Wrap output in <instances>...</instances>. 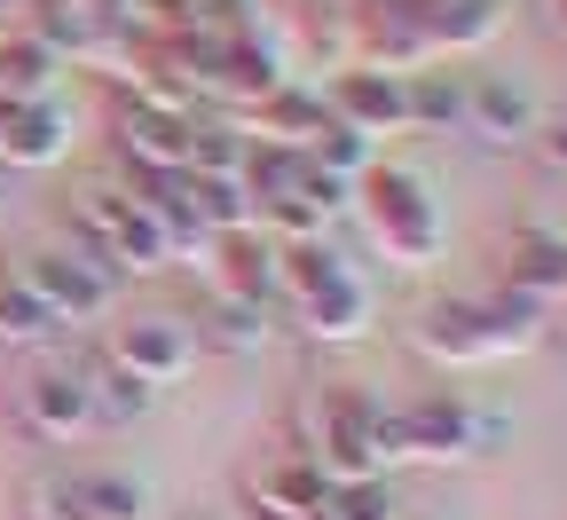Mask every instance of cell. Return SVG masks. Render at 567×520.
Wrapping results in <instances>:
<instances>
[{
	"instance_id": "obj_11",
	"label": "cell",
	"mask_w": 567,
	"mask_h": 520,
	"mask_svg": "<svg viewBox=\"0 0 567 520\" xmlns=\"http://www.w3.org/2000/svg\"><path fill=\"white\" fill-rule=\"evenodd\" d=\"M544 126V103L528 80H513V71H465V126L473 142H488V151H528Z\"/></svg>"
},
{
	"instance_id": "obj_21",
	"label": "cell",
	"mask_w": 567,
	"mask_h": 520,
	"mask_svg": "<svg viewBox=\"0 0 567 520\" xmlns=\"http://www.w3.org/2000/svg\"><path fill=\"white\" fill-rule=\"evenodd\" d=\"M63 324L48 316V300L24 284V268H0V347H48Z\"/></svg>"
},
{
	"instance_id": "obj_22",
	"label": "cell",
	"mask_w": 567,
	"mask_h": 520,
	"mask_svg": "<svg viewBox=\"0 0 567 520\" xmlns=\"http://www.w3.org/2000/svg\"><path fill=\"white\" fill-rule=\"evenodd\" d=\"M300 151H308V166H323V174H339V182H363V174L379 166V142L354 134V126H339L331 111H323V126L300 142Z\"/></svg>"
},
{
	"instance_id": "obj_26",
	"label": "cell",
	"mask_w": 567,
	"mask_h": 520,
	"mask_svg": "<svg viewBox=\"0 0 567 520\" xmlns=\"http://www.w3.org/2000/svg\"><path fill=\"white\" fill-rule=\"evenodd\" d=\"M323 520H331V512H323Z\"/></svg>"
},
{
	"instance_id": "obj_23",
	"label": "cell",
	"mask_w": 567,
	"mask_h": 520,
	"mask_svg": "<svg viewBox=\"0 0 567 520\" xmlns=\"http://www.w3.org/2000/svg\"><path fill=\"white\" fill-rule=\"evenodd\" d=\"M331 520H402V489H394L386 473L339 481V489H331Z\"/></svg>"
},
{
	"instance_id": "obj_4",
	"label": "cell",
	"mask_w": 567,
	"mask_h": 520,
	"mask_svg": "<svg viewBox=\"0 0 567 520\" xmlns=\"http://www.w3.org/2000/svg\"><path fill=\"white\" fill-rule=\"evenodd\" d=\"M354 205H363V230H371V245H379L394 268H434V261H442L450 213H442L434 190H425V174L379 159L363 182H354Z\"/></svg>"
},
{
	"instance_id": "obj_14",
	"label": "cell",
	"mask_w": 567,
	"mask_h": 520,
	"mask_svg": "<svg viewBox=\"0 0 567 520\" xmlns=\"http://www.w3.org/2000/svg\"><path fill=\"white\" fill-rule=\"evenodd\" d=\"M71 151L63 95H0V166H55Z\"/></svg>"
},
{
	"instance_id": "obj_3",
	"label": "cell",
	"mask_w": 567,
	"mask_h": 520,
	"mask_svg": "<svg viewBox=\"0 0 567 520\" xmlns=\"http://www.w3.org/2000/svg\"><path fill=\"white\" fill-rule=\"evenodd\" d=\"M276 292L292 300L300 332L323 339V347H347L379 324V284L354 268L339 245L308 237V245H276Z\"/></svg>"
},
{
	"instance_id": "obj_2",
	"label": "cell",
	"mask_w": 567,
	"mask_h": 520,
	"mask_svg": "<svg viewBox=\"0 0 567 520\" xmlns=\"http://www.w3.org/2000/svg\"><path fill=\"white\" fill-rule=\"evenodd\" d=\"M505 441V410H488L457 387H425L402 410H379V466H473Z\"/></svg>"
},
{
	"instance_id": "obj_19",
	"label": "cell",
	"mask_w": 567,
	"mask_h": 520,
	"mask_svg": "<svg viewBox=\"0 0 567 520\" xmlns=\"http://www.w3.org/2000/svg\"><path fill=\"white\" fill-rule=\"evenodd\" d=\"M197 347H213V355H260V347H268V308L213 292V308H205V324H197Z\"/></svg>"
},
{
	"instance_id": "obj_20",
	"label": "cell",
	"mask_w": 567,
	"mask_h": 520,
	"mask_svg": "<svg viewBox=\"0 0 567 520\" xmlns=\"http://www.w3.org/2000/svg\"><path fill=\"white\" fill-rule=\"evenodd\" d=\"M450 126H465V80L442 63L410 71V134H450Z\"/></svg>"
},
{
	"instance_id": "obj_17",
	"label": "cell",
	"mask_w": 567,
	"mask_h": 520,
	"mask_svg": "<svg viewBox=\"0 0 567 520\" xmlns=\"http://www.w3.org/2000/svg\"><path fill=\"white\" fill-rule=\"evenodd\" d=\"M505 284L520 292L528 308H567V237L551 230V221H528V230L505 245Z\"/></svg>"
},
{
	"instance_id": "obj_7",
	"label": "cell",
	"mask_w": 567,
	"mask_h": 520,
	"mask_svg": "<svg viewBox=\"0 0 567 520\" xmlns=\"http://www.w3.org/2000/svg\"><path fill=\"white\" fill-rule=\"evenodd\" d=\"M71 237L87 253H103L118 276H151V268H174L166 253V230H158V205L142 190H87L80 213H71Z\"/></svg>"
},
{
	"instance_id": "obj_13",
	"label": "cell",
	"mask_w": 567,
	"mask_h": 520,
	"mask_svg": "<svg viewBox=\"0 0 567 520\" xmlns=\"http://www.w3.org/2000/svg\"><path fill=\"white\" fill-rule=\"evenodd\" d=\"M323 111L354 134H410V71H371V63H339V80L323 95Z\"/></svg>"
},
{
	"instance_id": "obj_25",
	"label": "cell",
	"mask_w": 567,
	"mask_h": 520,
	"mask_svg": "<svg viewBox=\"0 0 567 520\" xmlns=\"http://www.w3.org/2000/svg\"><path fill=\"white\" fill-rule=\"evenodd\" d=\"M544 24H551V32L567 40V0H544Z\"/></svg>"
},
{
	"instance_id": "obj_12",
	"label": "cell",
	"mask_w": 567,
	"mask_h": 520,
	"mask_svg": "<svg viewBox=\"0 0 567 520\" xmlns=\"http://www.w3.org/2000/svg\"><path fill=\"white\" fill-rule=\"evenodd\" d=\"M237 497L252 504V520H323V512H331V481H323V466H316L308 450H292V441H284L276 458L245 466Z\"/></svg>"
},
{
	"instance_id": "obj_15",
	"label": "cell",
	"mask_w": 567,
	"mask_h": 520,
	"mask_svg": "<svg viewBox=\"0 0 567 520\" xmlns=\"http://www.w3.org/2000/svg\"><path fill=\"white\" fill-rule=\"evenodd\" d=\"M213 253V292H229V300H276V237L260 221H237V230H213L205 237Z\"/></svg>"
},
{
	"instance_id": "obj_1",
	"label": "cell",
	"mask_w": 567,
	"mask_h": 520,
	"mask_svg": "<svg viewBox=\"0 0 567 520\" xmlns=\"http://www.w3.org/2000/svg\"><path fill=\"white\" fill-rule=\"evenodd\" d=\"M410 339L442 370H488V363H513L544 339V308H528L513 284H496V292H465V300H425Z\"/></svg>"
},
{
	"instance_id": "obj_10",
	"label": "cell",
	"mask_w": 567,
	"mask_h": 520,
	"mask_svg": "<svg viewBox=\"0 0 567 520\" xmlns=\"http://www.w3.org/2000/svg\"><path fill=\"white\" fill-rule=\"evenodd\" d=\"M103 355L111 363H126L134 379H151L158 395L174 387V379H189L197 370V324H182V316H118L111 332H103Z\"/></svg>"
},
{
	"instance_id": "obj_18",
	"label": "cell",
	"mask_w": 567,
	"mask_h": 520,
	"mask_svg": "<svg viewBox=\"0 0 567 520\" xmlns=\"http://www.w3.org/2000/svg\"><path fill=\"white\" fill-rule=\"evenodd\" d=\"M80 379H87L95 434H126L134 418H151V410H158V387H151V379H134L126 363H111L103 347H87V355H80Z\"/></svg>"
},
{
	"instance_id": "obj_6",
	"label": "cell",
	"mask_w": 567,
	"mask_h": 520,
	"mask_svg": "<svg viewBox=\"0 0 567 520\" xmlns=\"http://www.w3.org/2000/svg\"><path fill=\"white\" fill-rule=\"evenodd\" d=\"M17 504L24 520H158V481L126 466H48Z\"/></svg>"
},
{
	"instance_id": "obj_9",
	"label": "cell",
	"mask_w": 567,
	"mask_h": 520,
	"mask_svg": "<svg viewBox=\"0 0 567 520\" xmlns=\"http://www.w3.org/2000/svg\"><path fill=\"white\" fill-rule=\"evenodd\" d=\"M9 426L40 450H63V441L95 434V410H87V379H80V355L71 363H32L24 379L9 387Z\"/></svg>"
},
{
	"instance_id": "obj_24",
	"label": "cell",
	"mask_w": 567,
	"mask_h": 520,
	"mask_svg": "<svg viewBox=\"0 0 567 520\" xmlns=\"http://www.w3.org/2000/svg\"><path fill=\"white\" fill-rule=\"evenodd\" d=\"M528 151H536L551 174H567V119H551V111H544V126H536V142H528Z\"/></svg>"
},
{
	"instance_id": "obj_8",
	"label": "cell",
	"mask_w": 567,
	"mask_h": 520,
	"mask_svg": "<svg viewBox=\"0 0 567 520\" xmlns=\"http://www.w3.org/2000/svg\"><path fill=\"white\" fill-rule=\"evenodd\" d=\"M17 268H24V284L48 300L55 324H103V316L118 308V292H126V276H118L103 253H87L80 237H55V245L24 253Z\"/></svg>"
},
{
	"instance_id": "obj_5",
	"label": "cell",
	"mask_w": 567,
	"mask_h": 520,
	"mask_svg": "<svg viewBox=\"0 0 567 520\" xmlns=\"http://www.w3.org/2000/svg\"><path fill=\"white\" fill-rule=\"evenodd\" d=\"M379 410H386V402H379L371 387L331 379V387H316V395L300 402L292 450H308L331 489H339V481H371V473H386V466H379Z\"/></svg>"
},
{
	"instance_id": "obj_16",
	"label": "cell",
	"mask_w": 567,
	"mask_h": 520,
	"mask_svg": "<svg viewBox=\"0 0 567 520\" xmlns=\"http://www.w3.org/2000/svg\"><path fill=\"white\" fill-rule=\"evenodd\" d=\"M410 17L425 32V55H481L496 32H505L513 0H410Z\"/></svg>"
}]
</instances>
